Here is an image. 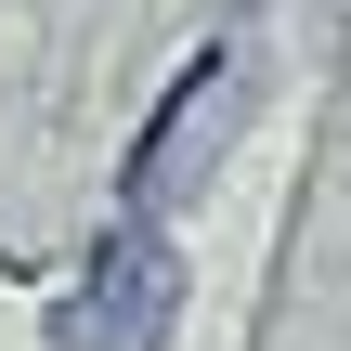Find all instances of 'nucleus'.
Here are the masks:
<instances>
[{
    "label": "nucleus",
    "instance_id": "nucleus-1",
    "mask_svg": "<svg viewBox=\"0 0 351 351\" xmlns=\"http://www.w3.org/2000/svg\"><path fill=\"white\" fill-rule=\"evenodd\" d=\"M169 313H182V274H169L156 221H130V234L91 261V287L52 313V339H65V351H156V339H169Z\"/></svg>",
    "mask_w": 351,
    "mask_h": 351
},
{
    "label": "nucleus",
    "instance_id": "nucleus-2",
    "mask_svg": "<svg viewBox=\"0 0 351 351\" xmlns=\"http://www.w3.org/2000/svg\"><path fill=\"white\" fill-rule=\"evenodd\" d=\"M234 117H247V65H234V52H195V78L169 91V117H156V130H143V156H130V221H169V208L208 182L195 156H208Z\"/></svg>",
    "mask_w": 351,
    "mask_h": 351
}]
</instances>
